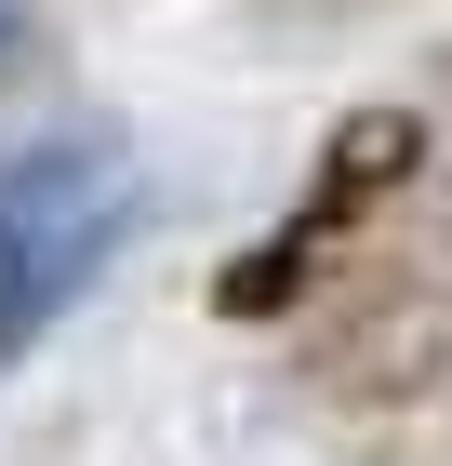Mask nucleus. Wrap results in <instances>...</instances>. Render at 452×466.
I'll list each match as a JSON object with an SVG mask.
<instances>
[{
	"label": "nucleus",
	"instance_id": "1",
	"mask_svg": "<svg viewBox=\"0 0 452 466\" xmlns=\"http://www.w3.org/2000/svg\"><path fill=\"white\" fill-rule=\"evenodd\" d=\"M134 227H146V160L120 120L0 147V373H27L94 307V280L134 253Z\"/></svg>",
	"mask_w": 452,
	"mask_h": 466
},
{
	"label": "nucleus",
	"instance_id": "2",
	"mask_svg": "<svg viewBox=\"0 0 452 466\" xmlns=\"http://www.w3.org/2000/svg\"><path fill=\"white\" fill-rule=\"evenodd\" d=\"M426 160H439V134H426V107H399V94H373V107H347L333 134H319L306 187L279 200L266 227H253L226 267H213V320H306L319 293L347 280L359 253L399 227V200L426 187Z\"/></svg>",
	"mask_w": 452,
	"mask_h": 466
},
{
	"label": "nucleus",
	"instance_id": "3",
	"mask_svg": "<svg viewBox=\"0 0 452 466\" xmlns=\"http://www.w3.org/2000/svg\"><path fill=\"white\" fill-rule=\"evenodd\" d=\"M359 267H399V280H452V160H426V187L399 200V227H386Z\"/></svg>",
	"mask_w": 452,
	"mask_h": 466
},
{
	"label": "nucleus",
	"instance_id": "4",
	"mask_svg": "<svg viewBox=\"0 0 452 466\" xmlns=\"http://www.w3.org/2000/svg\"><path fill=\"white\" fill-rule=\"evenodd\" d=\"M373 466H452V387H439V400H413V413H386Z\"/></svg>",
	"mask_w": 452,
	"mask_h": 466
},
{
	"label": "nucleus",
	"instance_id": "5",
	"mask_svg": "<svg viewBox=\"0 0 452 466\" xmlns=\"http://www.w3.org/2000/svg\"><path fill=\"white\" fill-rule=\"evenodd\" d=\"M54 67V27H40L27 0H0V94H14V80H40Z\"/></svg>",
	"mask_w": 452,
	"mask_h": 466
},
{
	"label": "nucleus",
	"instance_id": "6",
	"mask_svg": "<svg viewBox=\"0 0 452 466\" xmlns=\"http://www.w3.org/2000/svg\"><path fill=\"white\" fill-rule=\"evenodd\" d=\"M253 14H293V27H347V14H386V0H253Z\"/></svg>",
	"mask_w": 452,
	"mask_h": 466
}]
</instances>
